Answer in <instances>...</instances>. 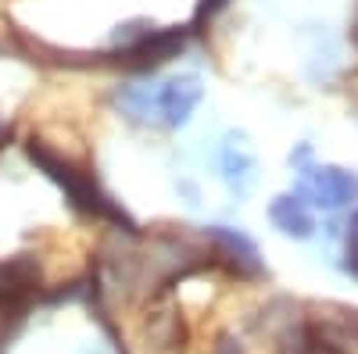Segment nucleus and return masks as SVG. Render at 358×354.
I'll return each mask as SVG.
<instances>
[{"mask_svg":"<svg viewBox=\"0 0 358 354\" xmlns=\"http://www.w3.org/2000/svg\"><path fill=\"white\" fill-rule=\"evenodd\" d=\"M226 8V0H201V11H197V18H212V15H219Z\"/></svg>","mask_w":358,"mask_h":354,"instance_id":"nucleus-8","label":"nucleus"},{"mask_svg":"<svg viewBox=\"0 0 358 354\" xmlns=\"http://www.w3.org/2000/svg\"><path fill=\"white\" fill-rule=\"evenodd\" d=\"M179 47H183V33H162V36L143 40L133 50V57H140V65H158V61H169Z\"/></svg>","mask_w":358,"mask_h":354,"instance_id":"nucleus-6","label":"nucleus"},{"mask_svg":"<svg viewBox=\"0 0 358 354\" xmlns=\"http://www.w3.org/2000/svg\"><path fill=\"white\" fill-rule=\"evenodd\" d=\"M273 222H276L283 233H290V236H308V233H312L308 212L301 208V200H294V197H280V200L273 204Z\"/></svg>","mask_w":358,"mask_h":354,"instance_id":"nucleus-5","label":"nucleus"},{"mask_svg":"<svg viewBox=\"0 0 358 354\" xmlns=\"http://www.w3.org/2000/svg\"><path fill=\"white\" fill-rule=\"evenodd\" d=\"M319 354H337V351H334V347H322V351H319Z\"/></svg>","mask_w":358,"mask_h":354,"instance_id":"nucleus-9","label":"nucleus"},{"mask_svg":"<svg viewBox=\"0 0 358 354\" xmlns=\"http://www.w3.org/2000/svg\"><path fill=\"white\" fill-rule=\"evenodd\" d=\"M315 190H319V204H330V208L358 200V179L351 172H341V168H322L315 175Z\"/></svg>","mask_w":358,"mask_h":354,"instance_id":"nucleus-4","label":"nucleus"},{"mask_svg":"<svg viewBox=\"0 0 358 354\" xmlns=\"http://www.w3.org/2000/svg\"><path fill=\"white\" fill-rule=\"evenodd\" d=\"M348 269L358 276V215L348 226Z\"/></svg>","mask_w":358,"mask_h":354,"instance_id":"nucleus-7","label":"nucleus"},{"mask_svg":"<svg viewBox=\"0 0 358 354\" xmlns=\"http://www.w3.org/2000/svg\"><path fill=\"white\" fill-rule=\"evenodd\" d=\"M36 279H40V272L29 261H22V258L0 261V340L25 315L29 301L36 293Z\"/></svg>","mask_w":358,"mask_h":354,"instance_id":"nucleus-2","label":"nucleus"},{"mask_svg":"<svg viewBox=\"0 0 358 354\" xmlns=\"http://www.w3.org/2000/svg\"><path fill=\"white\" fill-rule=\"evenodd\" d=\"M197 101H201L197 79H176V82H169L165 90H162V111H165V118H169L172 126L187 122L190 111L197 108Z\"/></svg>","mask_w":358,"mask_h":354,"instance_id":"nucleus-3","label":"nucleus"},{"mask_svg":"<svg viewBox=\"0 0 358 354\" xmlns=\"http://www.w3.org/2000/svg\"><path fill=\"white\" fill-rule=\"evenodd\" d=\"M29 158H33L47 175H50V179L54 183H62L65 190H69V197L79 204V208H86V212H94V215H108V219H115V222H126V215L122 212H118L115 208V204L94 186V183H90L86 179V175H79L69 161H62V158H54L50 151H47V147H40L36 140L33 143H29Z\"/></svg>","mask_w":358,"mask_h":354,"instance_id":"nucleus-1","label":"nucleus"}]
</instances>
